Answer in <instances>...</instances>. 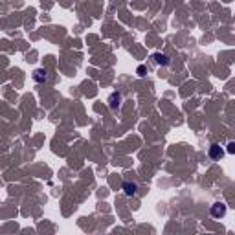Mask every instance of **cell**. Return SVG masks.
<instances>
[{"label": "cell", "instance_id": "obj_1", "mask_svg": "<svg viewBox=\"0 0 235 235\" xmlns=\"http://www.w3.org/2000/svg\"><path fill=\"white\" fill-rule=\"evenodd\" d=\"M226 204L224 202H215L213 206H211V217H215V219H221V217H224L226 215Z\"/></svg>", "mask_w": 235, "mask_h": 235}, {"label": "cell", "instance_id": "obj_2", "mask_svg": "<svg viewBox=\"0 0 235 235\" xmlns=\"http://www.w3.org/2000/svg\"><path fill=\"white\" fill-rule=\"evenodd\" d=\"M224 156V151H222V147L221 145H217V143H213L211 147H210V158H213V160H219V158H222Z\"/></svg>", "mask_w": 235, "mask_h": 235}, {"label": "cell", "instance_id": "obj_3", "mask_svg": "<svg viewBox=\"0 0 235 235\" xmlns=\"http://www.w3.org/2000/svg\"><path fill=\"white\" fill-rule=\"evenodd\" d=\"M153 59H154V63H156V64H162V66H167V64H169V57H167L165 53L156 51V53L153 55Z\"/></svg>", "mask_w": 235, "mask_h": 235}, {"label": "cell", "instance_id": "obj_4", "mask_svg": "<svg viewBox=\"0 0 235 235\" xmlns=\"http://www.w3.org/2000/svg\"><path fill=\"white\" fill-rule=\"evenodd\" d=\"M136 191H138L136 184H132V182H125V184H123V193H125L127 197H132V195H136Z\"/></svg>", "mask_w": 235, "mask_h": 235}, {"label": "cell", "instance_id": "obj_5", "mask_svg": "<svg viewBox=\"0 0 235 235\" xmlns=\"http://www.w3.org/2000/svg\"><path fill=\"white\" fill-rule=\"evenodd\" d=\"M33 79H35L37 83H42V81H46V79H48V75H46V70H44V68H37V70L33 72Z\"/></svg>", "mask_w": 235, "mask_h": 235}, {"label": "cell", "instance_id": "obj_6", "mask_svg": "<svg viewBox=\"0 0 235 235\" xmlns=\"http://www.w3.org/2000/svg\"><path fill=\"white\" fill-rule=\"evenodd\" d=\"M119 101H121V96H119L118 92H114V94L108 97V107H110V108H116V107L119 105Z\"/></svg>", "mask_w": 235, "mask_h": 235}, {"label": "cell", "instance_id": "obj_7", "mask_svg": "<svg viewBox=\"0 0 235 235\" xmlns=\"http://www.w3.org/2000/svg\"><path fill=\"white\" fill-rule=\"evenodd\" d=\"M228 153H230V154L235 153V143H233V142H230V143H228Z\"/></svg>", "mask_w": 235, "mask_h": 235}, {"label": "cell", "instance_id": "obj_8", "mask_svg": "<svg viewBox=\"0 0 235 235\" xmlns=\"http://www.w3.org/2000/svg\"><path fill=\"white\" fill-rule=\"evenodd\" d=\"M138 75H145V66H138Z\"/></svg>", "mask_w": 235, "mask_h": 235}]
</instances>
